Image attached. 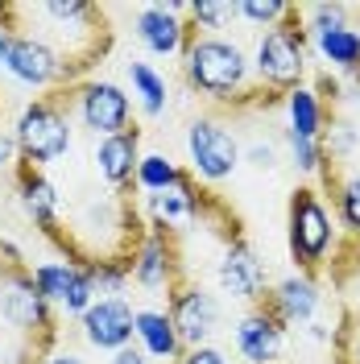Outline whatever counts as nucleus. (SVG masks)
Wrapping results in <instances>:
<instances>
[{
  "instance_id": "f257e3e1",
  "label": "nucleus",
  "mask_w": 360,
  "mask_h": 364,
  "mask_svg": "<svg viewBox=\"0 0 360 364\" xmlns=\"http://www.w3.org/2000/svg\"><path fill=\"white\" fill-rule=\"evenodd\" d=\"M0 33L38 38L67 67L70 87L112 50V25L100 4L88 0H33V4H0Z\"/></svg>"
},
{
  "instance_id": "f03ea898",
  "label": "nucleus",
  "mask_w": 360,
  "mask_h": 364,
  "mask_svg": "<svg viewBox=\"0 0 360 364\" xmlns=\"http://www.w3.org/2000/svg\"><path fill=\"white\" fill-rule=\"evenodd\" d=\"M182 70L186 83L203 91L216 104H270L273 91H265L253 79V63L232 38L220 33H199L186 25V42H182Z\"/></svg>"
},
{
  "instance_id": "7ed1b4c3",
  "label": "nucleus",
  "mask_w": 360,
  "mask_h": 364,
  "mask_svg": "<svg viewBox=\"0 0 360 364\" xmlns=\"http://www.w3.org/2000/svg\"><path fill=\"white\" fill-rule=\"evenodd\" d=\"M13 141H17L21 161H29L33 170L67 158L70 141H75V129H70V87L46 91L33 104H25Z\"/></svg>"
},
{
  "instance_id": "20e7f679",
  "label": "nucleus",
  "mask_w": 360,
  "mask_h": 364,
  "mask_svg": "<svg viewBox=\"0 0 360 364\" xmlns=\"http://www.w3.org/2000/svg\"><path fill=\"white\" fill-rule=\"evenodd\" d=\"M253 75L265 91H294L302 87V75H307V29L294 25V13L273 29H261L257 50H253Z\"/></svg>"
},
{
  "instance_id": "39448f33",
  "label": "nucleus",
  "mask_w": 360,
  "mask_h": 364,
  "mask_svg": "<svg viewBox=\"0 0 360 364\" xmlns=\"http://www.w3.org/2000/svg\"><path fill=\"white\" fill-rule=\"evenodd\" d=\"M286 228H290L294 265L311 277L327 261V252L336 249V224H332V211H327V203H323V195H319L315 186H298L290 195Z\"/></svg>"
},
{
  "instance_id": "423d86ee",
  "label": "nucleus",
  "mask_w": 360,
  "mask_h": 364,
  "mask_svg": "<svg viewBox=\"0 0 360 364\" xmlns=\"http://www.w3.org/2000/svg\"><path fill=\"white\" fill-rule=\"evenodd\" d=\"M186 154H191V174L203 182H224L240 166V145L220 120L199 116L186 129Z\"/></svg>"
},
{
  "instance_id": "0eeeda50",
  "label": "nucleus",
  "mask_w": 360,
  "mask_h": 364,
  "mask_svg": "<svg viewBox=\"0 0 360 364\" xmlns=\"http://www.w3.org/2000/svg\"><path fill=\"white\" fill-rule=\"evenodd\" d=\"M70 108L88 124L95 136H112L133 129V100L125 87H116L108 79H91V83H75L70 87Z\"/></svg>"
},
{
  "instance_id": "6e6552de",
  "label": "nucleus",
  "mask_w": 360,
  "mask_h": 364,
  "mask_svg": "<svg viewBox=\"0 0 360 364\" xmlns=\"http://www.w3.org/2000/svg\"><path fill=\"white\" fill-rule=\"evenodd\" d=\"M166 315L174 318V331H179V343L182 352L186 348H203L211 343V336L220 331V298L211 290H203L199 282H182L174 294L166 298Z\"/></svg>"
},
{
  "instance_id": "1a4fd4ad",
  "label": "nucleus",
  "mask_w": 360,
  "mask_h": 364,
  "mask_svg": "<svg viewBox=\"0 0 360 364\" xmlns=\"http://www.w3.org/2000/svg\"><path fill=\"white\" fill-rule=\"evenodd\" d=\"M4 70L29 87H70L67 67L58 63V54L38 38H25V33H4Z\"/></svg>"
},
{
  "instance_id": "9d476101",
  "label": "nucleus",
  "mask_w": 360,
  "mask_h": 364,
  "mask_svg": "<svg viewBox=\"0 0 360 364\" xmlns=\"http://www.w3.org/2000/svg\"><path fill=\"white\" fill-rule=\"evenodd\" d=\"M216 277H220V290L232 298H240V302H265L270 294V273H265V261L253 252L245 236H232L228 240L224 257H220V265H216Z\"/></svg>"
},
{
  "instance_id": "9b49d317",
  "label": "nucleus",
  "mask_w": 360,
  "mask_h": 364,
  "mask_svg": "<svg viewBox=\"0 0 360 364\" xmlns=\"http://www.w3.org/2000/svg\"><path fill=\"white\" fill-rule=\"evenodd\" d=\"M286 323L273 315L265 302H257L248 315L236 318V352L245 364H277L282 360V348H286Z\"/></svg>"
},
{
  "instance_id": "f8f14e48",
  "label": "nucleus",
  "mask_w": 360,
  "mask_h": 364,
  "mask_svg": "<svg viewBox=\"0 0 360 364\" xmlns=\"http://www.w3.org/2000/svg\"><path fill=\"white\" fill-rule=\"evenodd\" d=\"M137 161H141V129H125L112 136H95L91 166L104 182V191H133L137 186Z\"/></svg>"
},
{
  "instance_id": "ddd939ff",
  "label": "nucleus",
  "mask_w": 360,
  "mask_h": 364,
  "mask_svg": "<svg viewBox=\"0 0 360 364\" xmlns=\"http://www.w3.org/2000/svg\"><path fill=\"white\" fill-rule=\"evenodd\" d=\"M79 318H83V336H88L91 348L120 352V348H129V340H133L137 311H133V302H125V298H100Z\"/></svg>"
},
{
  "instance_id": "4468645a",
  "label": "nucleus",
  "mask_w": 360,
  "mask_h": 364,
  "mask_svg": "<svg viewBox=\"0 0 360 364\" xmlns=\"http://www.w3.org/2000/svg\"><path fill=\"white\" fill-rule=\"evenodd\" d=\"M186 4L179 0H158V4H145L137 13V38L149 54H179L186 42V21H182Z\"/></svg>"
},
{
  "instance_id": "2eb2a0df",
  "label": "nucleus",
  "mask_w": 360,
  "mask_h": 364,
  "mask_svg": "<svg viewBox=\"0 0 360 364\" xmlns=\"http://www.w3.org/2000/svg\"><path fill=\"white\" fill-rule=\"evenodd\" d=\"M319 302H323V294H319L315 277H307V273L282 277L270 294H265V306H270L286 327H307V323L319 315Z\"/></svg>"
},
{
  "instance_id": "dca6fc26",
  "label": "nucleus",
  "mask_w": 360,
  "mask_h": 364,
  "mask_svg": "<svg viewBox=\"0 0 360 364\" xmlns=\"http://www.w3.org/2000/svg\"><path fill=\"white\" fill-rule=\"evenodd\" d=\"M17 195H21L25 215L42 228V236L58 224V215H63V195H58V186L46 178L42 170H33L29 161H17Z\"/></svg>"
},
{
  "instance_id": "f3484780",
  "label": "nucleus",
  "mask_w": 360,
  "mask_h": 364,
  "mask_svg": "<svg viewBox=\"0 0 360 364\" xmlns=\"http://www.w3.org/2000/svg\"><path fill=\"white\" fill-rule=\"evenodd\" d=\"M133 336L141 340V352H145V356H158V360H179L182 356L174 318L166 315V311H137Z\"/></svg>"
},
{
  "instance_id": "a211bd4d",
  "label": "nucleus",
  "mask_w": 360,
  "mask_h": 364,
  "mask_svg": "<svg viewBox=\"0 0 360 364\" xmlns=\"http://www.w3.org/2000/svg\"><path fill=\"white\" fill-rule=\"evenodd\" d=\"M315 50L323 63L336 70H356L360 67V29L356 25H332V29H315Z\"/></svg>"
},
{
  "instance_id": "6ab92c4d",
  "label": "nucleus",
  "mask_w": 360,
  "mask_h": 364,
  "mask_svg": "<svg viewBox=\"0 0 360 364\" xmlns=\"http://www.w3.org/2000/svg\"><path fill=\"white\" fill-rule=\"evenodd\" d=\"M286 116H290V136H307V141H323V104H319L315 87H294L286 91Z\"/></svg>"
},
{
  "instance_id": "aec40b11",
  "label": "nucleus",
  "mask_w": 360,
  "mask_h": 364,
  "mask_svg": "<svg viewBox=\"0 0 360 364\" xmlns=\"http://www.w3.org/2000/svg\"><path fill=\"white\" fill-rule=\"evenodd\" d=\"M83 277V269H75V265H67V261H50V265H38L33 269V282H38V294L54 306H63L70 298V290H75V282Z\"/></svg>"
},
{
  "instance_id": "412c9836",
  "label": "nucleus",
  "mask_w": 360,
  "mask_h": 364,
  "mask_svg": "<svg viewBox=\"0 0 360 364\" xmlns=\"http://www.w3.org/2000/svg\"><path fill=\"white\" fill-rule=\"evenodd\" d=\"M129 79H133V95L141 100V112L145 116H162L166 112V79L149 63H129Z\"/></svg>"
},
{
  "instance_id": "4be33fe9",
  "label": "nucleus",
  "mask_w": 360,
  "mask_h": 364,
  "mask_svg": "<svg viewBox=\"0 0 360 364\" xmlns=\"http://www.w3.org/2000/svg\"><path fill=\"white\" fill-rule=\"evenodd\" d=\"M179 182H182V170L170 158H162V154H145L137 161V191L162 195V191H174Z\"/></svg>"
},
{
  "instance_id": "5701e85b",
  "label": "nucleus",
  "mask_w": 360,
  "mask_h": 364,
  "mask_svg": "<svg viewBox=\"0 0 360 364\" xmlns=\"http://www.w3.org/2000/svg\"><path fill=\"white\" fill-rule=\"evenodd\" d=\"M186 13H191V29H199V33H216L228 21H240L236 0H195V4H186Z\"/></svg>"
},
{
  "instance_id": "b1692460",
  "label": "nucleus",
  "mask_w": 360,
  "mask_h": 364,
  "mask_svg": "<svg viewBox=\"0 0 360 364\" xmlns=\"http://www.w3.org/2000/svg\"><path fill=\"white\" fill-rule=\"evenodd\" d=\"M336 215L352 236H360V174L336 182Z\"/></svg>"
},
{
  "instance_id": "393cba45",
  "label": "nucleus",
  "mask_w": 360,
  "mask_h": 364,
  "mask_svg": "<svg viewBox=\"0 0 360 364\" xmlns=\"http://www.w3.org/2000/svg\"><path fill=\"white\" fill-rule=\"evenodd\" d=\"M236 13H240V21H253V25H261V29H273V25L286 21L294 9L286 4V0H236Z\"/></svg>"
},
{
  "instance_id": "a878e982",
  "label": "nucleus",
  "mask_w": 360,
  "mask_h": 364,
  "mask_svg": "<svg viewBox=\"0 0 360 364\" xmlns=\"http://www.w3.org/2000/svg\"><path fill=\"white\" fill-rule=\"evenodd\" d=\"M286 141H290V161L298 174H307V178L323 174V166H327L323 141H307V136H290V133H286Z\"/></svg>"
},
{
  "instance_id": "bb28decb",
  "label": "nucleus",
  "mask_w": 360,
  "mask_h": 364,
  "mask_svg": "<svg viewBox=\"0 0 360 364\" xmlns=\"http://www.w3.org/2000/svg\"><path fill=\"white\" fill-rule=\"evenodd\" d=\"M352 149H356V129L352 124H332V133H327V141H323V154L332 161H339V158H352Z\"/></svg>"
},
{
  "instance_id": "cd10ccee",
  "label": "nucleus",
  "mask_w": 360,
  "mask_h": 364,
  "mask_svg": "<svg viewBox=\"0 0 360 364\" xmlns=\"http://www.w3.org/2000/svg\"><path fill=\"white\" fill-rule=\"evenodd\" d=\"M174 364H232L228 360L224 348H216V343H203V348H186Z\"/></svg>"
},
{
  "instance_id": "c85d7f7f",
  "label": "nucleus",
  "mask_w": 360,
  "mask_h": 364,
  "mask_svg": "<svg viewBox=\"0 0 360 364\" xmlns=\"http://www.w3.org/2000/svg\"><path fill=\"white\" fill-rule=\"evenodd\" d=\"M248 161L270 174V170H277V149H273L270 141H253V145H248Z\"/></svg>"
},
{
  "instance_id": "c756f323",
  "label": "nucleus",
  "mask_w": 360,
  "mask_h": 364,
  "mask_svg": "<svg viewBox=\"0 0 360 364\" xmlns=\"http://www.w3.org/2000/svg\"><path fill=\"white\" fill-rule=\"evenodd\" d=\"M13 161H17V141H13L9 133H0V170L13 166Z\"/></svg>"
},
{
  "instance_id": "7c9ffc66",
  "label": "nucleus",
  "mask_w": 360,
  "mask_h": 364,
  "mask_svg": "<svg viewBox=\"0 0 360 364\" xmlns=\"http://www.w3.org/2000/svg\"><path fill=\"white\" fill-rule=\"evenodd\" d=\"M112 364H149V356H145L141 348H120L112 356Z\"/></svg>"
},
{
  "instance_id": "2f4dec72",
  "label": "nucleus",
  "mask_w": 360,
  "mask_h": 364,
  "mask_svg": "<svg viewBox=\"0 0 360 364\" xmlns=\"http://www.w3.org/2000/svg\"><path fill=\"white\" fill-rule=\"evenodd\" d=\"M307 336H311L315 343H332V331H327V327H323L319 318H311V323H307Z\"/></svg>"
},
{
  "instance_id": "473e14b6",
  "label": "nucleus",
  "mask_w": 360,
  "mask_h": 364,
  "mask_svg": "<svg viewBox=\"0 0 360 364\" xmlns=\"http://www.w3.org/2000/svg\"><path fill=\"white\" fill-rule=\"evenodd\" d=\"M46 364H83V360H79V356H70V352H67V356H50Z\"/></svg>"
},
{
  "instance_id": "72a5a7b5",
  "label": "nucleus",
  "mask_w": 360,
  "mask_h": 364,
  "mask_svg": "<svg viewBox=\"0 0 360 364\" xmlns=\"http://www.w3.org/2000/svg\"><path fill=\"white\" fill-rule=\"evenodd\" d=\"M344 364H360V336L352 340V352H348V360H344Z\"/></svg>"
},
{
  "instance_id": "f704fd0d",
  "label": "nucleus",
  "mask_w": 360,
  "mask_h": 364,
  "mask_svg": "<svg viewBox=\"0 0 360 364\" xmlns=\"http://www.w3.org/2000/svg\"><path fill=\"white\" fill-rule=\"evenodd\" d=\"M0 67H4V33H0Z\"/></svg>"
}]
</instances>
